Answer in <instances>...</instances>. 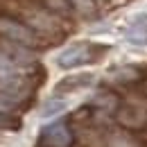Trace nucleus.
Instances as JSON below:
<instances>
[{"mask_svg":"<svg viewBox=\"0 0 147 147\" xmlns=\"http://www.w3.org/2000/svg\"><path fill=\"white\" fill-rule=\"evenodd\" d=\"M25 88V79L20 75L18 63H14L9 57L0 50V95L5 97H18Z\"/></svg>","mask_w":147,"mask_h":147,"instance_id":"1","label":"nucleus"},{"mask_svg":"<svg viewBox=\"0 0 147 147\" xmlns=\"http://www.w3.org/2000/svg\"><path fill=\"white\" fill-rule=\"evenodd\" d=\"M118 120L125 125V127H143L147 122V113L143 109H138V107H134V104H127V107H122V109L118 111Z\"/></svg>","mask_w":147,"mask_h":147,"instance_id":"5","label":"nucleus"},{"mask_svg":"<svg viewBox=\"0 0 147 147\" xmlns=\"http://www.w3.org/2000/svg\"><path fill=\"white\" fill-rule=\"evenodd\" d=\"M41 140L45 147H70L73 145V131L66 122H52L41 131Z\"/></svg>","mask_w":147,"mask_h":147,"instance_id":"3","label":"nucleus"},{"mask_svg":"<svg viewBox=\"0 0 147 147\" xmlns=\"http://www.w3.org/2000/svg\"><path fill=\"white\" fill-rule=\"evenodd\" d=\"M91 59V48L86 43H75L70 48H66L61 55H59V66L61 68H75V66H82Z\"/></svg>","mask_w":147,"mask_h":147,"instance_id":"4","label":"nucleus"},{"mask_svg":"<svg viewBox=\"0 0 147 147\" xmlns=\"http://www.w3.org/2000/svg\"><path fill=\"white\" fill-rule=\"evenodd\" d=\"M43 2H45V7H48L50 11L61 14V16H68V14L73 11V7L68 5V0H43Z\"/></svg>","mask_w":147,"mask_h":147,"instance_id":"10","label":"nucleus"},{"mask_svg":"<svg viewBox=\"0 0 147 147\" xmlns=\"http://www.w3.org/2000/svg\"><path fill=\"white\" fill-rule=\"evenodd\" d=\"M93 82V75H77V77H68L59 84V88H66V91H73V88H79V86H88Z\"/></svg>","mask_w":147,"mask_h":147,"instance_id":"8","label":"nucleus"},{"mask_svg":"<svg viewBox=\"0 0 147 147\" xmlns=\"http://www.w3.org/2000/svg\"><path fill=\"white\" fill-rule=\"evenodd\" d=\"M68 5L73 7V9H77L79 14H84V16H93L95 14V0H68Z\"/></svg>","mask_w":147,"mask_h":147,"instance_id":"9","label":"nucleus"},{"mask_svg":"<svg viewBox=\"0 0 147 147\" xmlns=\"http://www.w3.org/2000/svg\"><path fill=\"white\" fill-rule=\"evenodd\" d=\"M0 36H5L7 43H16V45H23V48H36L38 45L34 30L16 18H9V16L0 18Z\"/></svg>","mask_w":147,"mask_h":147,"instance_id":"2","label":"nucleus"},{"mask_svg":"<svg viewBox=\"0 0 147 147\" xmlns=\"http://www.w3.org/2000/svg\"><path fill=\"white\" fill-rule=\"evenodd\" d=\"M127 41L134 45H145L147 43V14H138L131 20L127 30Z\"/></svg>","mask_w":147,"mask_h":147,"instance_id":"6","label":"nucleus"},{"mask_svg":"<svg viewBox=\"0 0 147 147\" xmlns=\"http://www.w3.org/2000/svg\"><path fill=\"white\" fill-rule=\"evenodd\" d=\"M61 111H66V100H61V97H50V100L43 104L41 115H43V118H55V115H59Z\"/></svg>","mask_w":147,"mask_h":147,"instance_id":"7","label":"nucleus"}]
</instances>
